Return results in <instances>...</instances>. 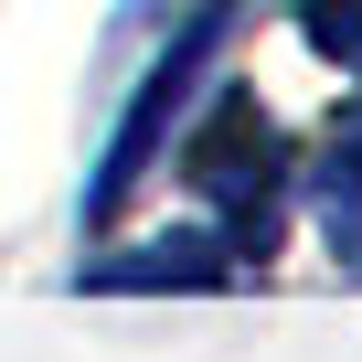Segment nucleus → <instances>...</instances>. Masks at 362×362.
<instances>
[{
	"label": "nucleus",
	"mask_w": 362,
	"mask_h": 362,
	"mask_svg": "<svg viewBox=\"0 0 362 362\" xmlns=\"http://www.w3.org/2000/svg\"><path fill=\"white\" fill-rule=\"evenodd\" d=\"M309 43L362 75V0H309Z\"/></svg>",
	"instance_id": "3"
},
{
	"label": "nucleus",
	"mask_w": 362,
	"mask_h": 362,
	"mask_svg": "<svg viewBox=\"0 0 362 362\" xmlns=\"http://www.w3.org/2000/svg\"><path fill=\"white\" fill-rule=\"evenodd\" d=\"M181 170H192V192H203V203L256 214V203H267V181H277V128H267V107H256L245 86L214 96V117L181 139Z\"/></svg>",
	"instance_id": "1"
},
{
	"label": "nucleus",
	"mask_w": 362,
	"mask_h": 362,
	"mask_svg": "<svg viewBox=\"0 0 362 362\" xmlns=\"http://www.w3.org/2000/svg\"><path fill=\"white\" fill-rule=\"evenodd\" d=\"M320 235L362 267V107H351V128H341V149H330V181H320Z\"/></svg>",
	"instance_id": "2"
}]
</instances>
